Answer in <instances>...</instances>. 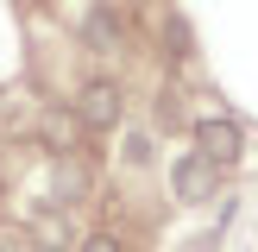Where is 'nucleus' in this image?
I'll return each instance as SVG.
<instances>
[{"label": "nucleus", "instance_id": "f257e3e1", "mask_svg": "<svg viewBox=\"0 0 258 252\" xmlns=\"http://www.w3.org/2000/svg\"><path fill=\"white\" fill-rule=\"evenodd\" d=\"M239 151H246V133L233 120H196V158L227 170V164H239Z\"/></svg>", "mask_w": 258, "mask_h": 252}, {"label": "nucleus", "instance_id": "39448f33", "mask_svg": "<svg viewBox=\"0 0 258 252\" xmlns=\"http://www.w3.org/2000/svg\"><path fill=\"white\" fill-rule=\"evenodd\" d=\"M88 44L120 50V19H113V13H88Z\"/></svg>", "mask_w": 258, "mask_h": 252}, {"label": "nucleus", "instance_id": "20e7f679", "mask_svg": "<svg viewBox=\"0 0 258 252\" xmlns=\"http://www.w3.org/2000/svg\"><path fill=\"white\" fill-rule=\"evenodd\" d=\"M76 133H82V120H76V113H44V139H50L57 151H70Z\"/></svg>", "mask_w": 258, "mask_h": 252}, {"label": "nucleus", "instance_id": "7ed1b4c3", "mask_svg": "<svg viewBox=\"0 0 258 252\" xmlns=\"http://www.w3.org/2000/svg\"><path fill=\"white\" fill-rule=\"evenodd\" d=\"M170 183H176V196H183V202H208L214 189H221V170H214L208 158H196V151H189V158H176Z\"/></svg>", "mask_w": 258, "mask_h": 252}, {"label": "nucleus", "instance_id": "423d86ee", "mask_svg": "<svg viewBox=\"0 0 258 252\" xmlns=\"http://www.w3.org/2000/svg\"><path fill=\"white\" fill-rule=\"evenodd\" d=\"M57 189H63V196H82V170H76V164H63V170H57Z\"/></svg>", "mask_w": 258, "mask_h": 252}, {"label": "nucleus", "instance_id": "f03ea898", "mask_svg": "<svg viewBox=\"0 0 258 252\" xmlns=\"http://www.w3.org/2000/svg\"><path fill=\"white\" fill-rule=\"evenodd\" d=\"M76 120H82V133L120 126V88H113V82H88L82 95H76Z\"/></svg>", "mask_w": 258, "mask_h": 252}, {"label": "nucleus", "instance_id": "0eeeda50", "mask_svg": "<svg viewBox=\"0 0 258 252\" xmlns=\"http://www.w3.org/2000/svg\"><path fill=\"white\" fill-rule=\"evenodd\" d=\"M76 252H120V239H113V233H88Z\"/></svg>", "mask_w": 258, "mask_h": 252}]
</instances>
